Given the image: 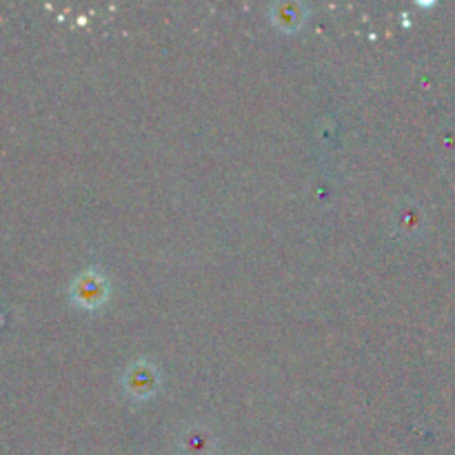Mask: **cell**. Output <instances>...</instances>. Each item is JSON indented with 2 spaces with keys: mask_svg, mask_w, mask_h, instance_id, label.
I'll use <instances>...</instances> for the list:
<instances>
[{
  "mask_svg": "<svg viewBox=\"0 0 455 455\" xmlns=\"http://www.w3.org/2000/svg\"><path fill=\"white\" fill-rule=\"evenodd\" d=\"M278 12L280 16H284L283 20V27H296L302 22V7H298V4H278Z\"/></svg>",
  "mask_w": 455,
  "mask_h": 455,
  "instance_id": "cell-3",
  "label": "cell"
},
{
  "mask_svg": "<svg viewBox=\"0 0 455 455\" xmlns=\"http://www.w3.org/2000/svg\"><path fill=\"white\" fill-rule=\"evenodd\" d=\"M71 296H74L76 305L84 307V309H96L107 300V283L96 271H87L74 283Z\"/></svg>",
  "mask_w": 455,
  "mask_h": 455,
  "instance_id": "cell-1",
  "label": "cell"
},
{
  "mask_svg": "<svg viewBox=\"0 0 455 455\" xmlns=\"http://www.w3.org/2000/svg\"><path fill=\"white\" fill-rule=\"evenodd\" d=\"M142 369V376H138V369L129 371V391L136 395H149L154 394V387H156V376L151 369Z\"/></svg>",
  "mask_w": 455,
  "mask_h": 455,
  "instance_id": "cell-2",
  "label": "cell"
}]
</instances>
